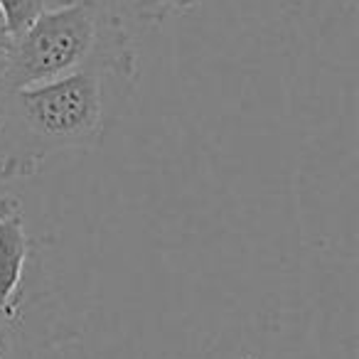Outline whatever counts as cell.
<instances>
[{"label": "cell", "mask_w": 359, "mask_h": 359, "mask_svg": "<svg viewBox=\"0 0 359 359\" xmlns=\"http://www.w3.org/2000/svg\"><path fill=\"white\" fill-rule=\"evenodd\" d=\"M138 74V50L121 22L81 69L0 91V182L32 177L60 153L99 148L123 116Z\"/></svg>", "instance_id": "6da1fadb"}, {"label": "cell", "mask_w": 359, "mask_h": 359, "mask_svg": "<svg viewBox=\"0 0 359 359\" xmlns=\"http://www.w3.org/2000/svg\"><path fill=\"white\" fill-rule=\"evenodd\" d=\"M123 15L94 0H60L0 42V91L45 84L81 69Z\"/></svg>", "instance_id": "7a4b0ae2"}, {"label": "cell", "mask_w": 359, "mask_h": 359, "mask_svg": "<svg viewBox=\"0 0 359 359\" xmlns=\"http://www.w3.org/2000/svg\"><path fill=\"white\" fill-rule=\"evenodd\" d=\"M32 239L25 231L22 205L0 215V310L18 315L30 303L27 266L32 256Z\"/></svg>", "instance_id": "3957f363"}, {"label": "cell", "mask_w": 359, "mask_h": 359, "mask_svg": "<svg viewBox=\"0 0 359 359\" xmlns=\"http://www.w3.org/2000/svg\"><path fill=\"white\" fill-rule=\"evenodd\" d=\"M62 332L45 310V298L37 295L18 315L0 310V359H55Z\"/></svg>", "instance_id": "277c9868"}, {"label": "cell", "mask_w": 359, "mask_h": 359, "mask_svg": "<svg viewBox=\"0 0 359 359\" xmlns=\"http://www.w3.org/2000/svg\"><path fill=\"white\" fill-rule=\"evenodd\" d=\"M202 3H207V0H123V8L135 22L158 27L168 18L190 13L192 8L202 6Z\"/></svg>", "instance_id": "5b68a950"}, {"label": "cell", "mask_w": 359, "mask_h": 359, "mask_svg": "<svg viewBox=\"0 0 359 359\" xmlns=\"http://www.w3.org/2000/svg\"><path fill=\"white\" fill-rule=\"evenodd\" d=\"M50 6L52 0H0V30L6 37L18 35Z\"/></svg>", "instance_id": "8992f818"}, {"label": "cell", "mask_w": 359, "mask_h": 359, "mask_svg": "<svg viewBox=\"0 0 359 359\" xmlns=\"http://www.w3.org/2000/svg\"><path fill=\"white\" fill-rule=\"evenodd\" d=\"M13 207H20V200L13 195H0V215H6V212H11Z\"/></svg>", "instance_id": "52a82bcc"}, {"label": "cell", "mask_w": 359, "mask_h": 359, "mask_svg": "<svg viewBox=\"0 0 359 359\" xmlns=\"http://www.w3.org/2000/svg\"><path fill=\"white\" fill-rule=\"evenodd\" d=\"M94 3H101V6H106V8H109V3H106V0H94Z\"/></svg>", "instance_id": "ba28073f"}, {"label": "cell", "mask_w": 359, "mask_h": 359, "mask_svg": "<svg viewBox=\"0 0 359 359\" xmlns=\"http://www.w3.org/2000/svg\"><path fill=\"white\" fill-rule=\"evenodd\" d=\"M0 42H3V30H0Z\"/></svg>", "instance_id": "9c48e42d"}]
</instances>
